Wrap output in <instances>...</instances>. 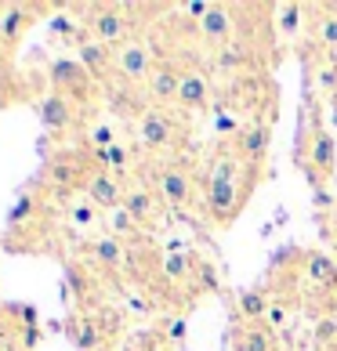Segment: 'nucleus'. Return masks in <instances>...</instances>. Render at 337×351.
I'll return each mask as SVG.
<instances>
[{
  "label": "nucleus",
  "mask_w": 337,
  "mask_h": 351,
  "mask_svg": "<svg viewBox=\"0 0 337 351\" xmlns=\"http://www.w3.org/2000/svg\"><path fill=\"white\" fill-rule=\"evenodd\" d=\"M47 87L55 90V95L69 98L73 106H80V109H87L102 90V84L84 69V62L69 58V55H58V58L47 62Z\"/></svg>",
  "instance_id": "obj_1"
},
{
  "label": "nucleus",
  "mask_w": 337,
  "mask_h": 351,
  "mask_svg": "<svg viewBox=\"0 0 337 351\" xmlns=\"http://www.w3.org/2000/svg\"><path fill=\"white\" fill-rule=\"evenodd\" d=\"M84 11V36L87 40H98V44H124L131 40V25H135V4H84L76 8Z\"/></svg>",
  "instance_id": "obj_2"
},
{
  "label": "nucleus",
  "mask_w": 337,
  "mask_h": 351,
  "mask_svg": "<svg viewBox=\"0 0 337 351\" xmlns=\"http://www.w3.org/2000/svg\"><path fill=\"white\" fill-rule=\"evenodd\" d=\"M312 120H316V131H312V145H308V160H305V178L316 192H323L337 167V145H334L330 127L323 123V106L316 98H312Z\"/></svg>",
  "instance_id": "obj_3"
},
{
  "label": "nucleus",
  "mask_w": 337,
  "mask_h": 351,
  "mask_svg": "<svg viewBox=\"0 0 337 351\" xmlns=\"http://www.w3.org/2000/svg\"><path fill=\"white\" fill-rule=\"evenodd\" d=\"M91 152L87 156H69V152H58V156H51L47 167H44V185L55 192L58 199H69L73 192H84L87 189V181H91Z\"/></svg>",
  "instance_id": "obj_4"
},
{
  "label": "nucleus",
  "mask_w": 337,
  "mask_h": 351,
  "mask_svg": "<svg viewBox=\"0 0 337 351\" xmlns=\"http://www.w3.org/2000/svg\"><path fill=\"white\" fill-rule=\"evenodd\" d=\"M152 66H156V58H152V51L141 44V40H124L113 47V76L127 87H146Z\"/></svg>",
  "instance_id": "obj_5"
},
{
  "label": "nucleus",
  "mask_w": 337,
  "mask_h": 351,
  "mask_svg": "<svg viewBox=\"0 0 337 351\" xmlns=\"http://www.w3.org/2000/svg\"><path fill=\"white\" fill-rule=\"evenodd\" d=\"M301 286L308 297L327 301L330 315H334V297H337V261L327 250H308L305 268H301Z\"/></svg>",
  "instance_id": "obj_6"
},
{
  "label": "nucleus",
  "mask_w": 337,
  "mask_h": 351,
  "mask_svg": "<svg viewBox=\"0 0 337 351\" xmlns=\"http://www.w3.org/2000/svg\"><path fill=\"white\" fill-rule=\"evenodd\" d=\"M156 192L171 210H181V206H189L192 196H196V178L189 174L185 163H163L156 171Z\"/></svg>",
  "instance_id": "obj_7"
},
{
  "label": "nucleus",
  "mask_w": 337,
  "mask_h": 351,
  "mask_svg": "<svg viewBox=\"0 0 337 351\" xmlns=\"http://www.w3.org/2000/svg\"><path fill=\"white\" fill-rule=\"evenodd\" d=\"M44 11H47L44 4H4L0 8V51H15Z\"/></svg>",
  "instance_id": "obj_8"
},
{
  "label": "nucleus",
  "mask_w": 337,
  "mask_h": 351,
  "mask_svg": "<svg viewBox=\"0 0 337 351\" xmlns=\"http://www.w3.org/2000/svg\"><path fill=\"white\" fill-rule=\"evenodd\" d=\"M268 141H272V123L268 120H254L247 127H240L236 134H229L232 152H236L247 167H257V171H262V163L268 156Z\"/></svg>",
  "instance_id": "obj_9"
},
{
  "label": "nucleus",
  "mask_w": 337,
  "mask_h": 351,
  "mask_svg": "<svg viewBox=\"0 0 337 351\" xmlns=\"http://www.w3.org/2000/svg\"><path fill=\"white\" fill-rule=\"evenodd\" d=\"M80 106H73L69 98L55 95V90H47V95L36 101V116H40V127L47 134H69L80 127Z\"/></svg>",
  "instance_id": "obj_10"
},
{
  "label": "nucleus",
  "mask_w": 337,
  "mask_h": 351,
  "mask_svg": "<svg viewBox=\"0 0 337 351\" xmlns=\"http://www.w3.org/2000/svg\"><path fill=\"white\" fill-rule=\"evenodd\" d=\"M174 123H171V116H167L163 109H146L141 112V120H138V145L141 149H149V152H167L174 145Z\"/></svg>",
  "instance_id": "obj_11"
},
{
  "label": "nucleus",
  "mask_w": 337,
  "mask_h": 351,
  "mask_svg": "<svg viewBox=\"0 0 337 351\" xmlns=\"http://www.w3.org/2000/svg\"><path fill=\"white\" fill-rule=\"evenodd\" d=\"M229 348L232 351H276L279 333L268 322H236L229 330Z\"/></svg>",
  "instance_id": "obj_12"
},
{
  "label": "nucleus",
  "mask_w": 337,
  "mask_h": 351,
  "mask_svg": "<svg viewBox=\"0 0 337 351\" xmlns=\"http://www.w3.org/2000/svg\"><path fill=\"white\" fill-rule=\"evenodd\" d=\"M84 196L91 206H98V210H120L124 199H127V189H124V181L109 174V171H95L87 181V189H84Z\"/></svg>",
  "instance_id": "obj_13"
},
{
  "label": "nucleus",
  "mask_w": 337,
  "mask_h": 351,
  "mask_svg": "<svg viewBox=\"0 0 337 351\" xmlns=\"http://www.w3.org/2000/svg\"><path fill=\"white\" fill-rule=\"evenodd\" d=\"M106 90V101H109V109L120 116V120H141V112L146 109H152L149 106V98H146V90H138V87H127V84H120V80H113V84H106L102 87Z\"/></svg>",
  "instance_id": "obj_14"
},
{
  "label": "nucleus",
  "mask_w": 337,
  "mask_h": 351,
  "mask_svg": "<svg viewBox=\"0 0 337 351\" xmlns=\"http://www.w3.org/2000/svg\"><path fill=\"white\" fill-rule=\"evenodd\" d=\"M181 73L185 69H174L171 62H156V66H152V73H149V80H146V98L152 101V106H167V101H178V84H181Z\"/></svg>",
  "instance_id": "obj_15"
},
{
  "label": "nucleus",
  "mask_w": 337,
  "mask_h": 351,
  "mask_svg": "<svg viewBox=\"0 0 337 351\" xmlns=\"http://www.w3.org/2000/svg\"><path fill=\"white\" fill-rule=\"evenodd\" d=\"M163 199L156 189H127V199H124V210L138 221V228H156L160 225V214H163Z\"/></svg>",
  "instance_id": "obj_16"
},
{
  "label": "nucleus",
  "mask_w": 337,
  "mask_h": 351,
  "mask_svg": "<svg viewBox=\"0 0 337 351\" xmlns=\"http://www.w3.org/2000/svg\"><path fill=\"white\" fill-rule=\"evenodd\" d=\"M236 8H229V4H211V11L196 22L200 25V36H203V44H214V47H225L232 44V29H236Z\"/></svg>",
  "instance_id": "obj_17"
},
{
  "label": "nucleus",
  "mask_w": 337,
  "mask_h": 351,
  "mask_svg": "<svg viewBox=\"0 0 337 351\" xmlns=\"http://www.w3.org/2000/svg\"><path fill=\"white\" fill-rule=\"evenodd\" d=\"M76 58L84 62V69L95 76V80L106 87L109 76H113V47L109 44H98V40H80L76 44Z\"/></svg>",
  "instance_id": "obj_18"
},
{
  "label": "nucleus",
  "mask_w": 337,
  "mask_h": 351,
  "mask_svg": "<svg viewBox=\"0 0 337 351\" xmlns=\"http://www.w3.org/2000/svg\"><path fill=\"white\" fill-rule=\"evenodd\" d=\"M312 11H316V19H312L316 47H319L327 58L337 62V0H334V4H316Z\"/></svg>",
  "instance_id": "obj_19"
},
{
  "label": "nucleus",
  "mask_w": 337,
  "mask_h": 351,
  "mask_svg": "<svg viewBox=\"0 0 337 351\" xmlns=\"http://www.w3.org/2000/svg\"><path fill=\"white\" fill-rule=\"evenodd\" d=\"M178 106H181V109H192V112H200V109L211 106V84H207L203 73H196V69H185V73H181Z\"/></svg>",
  "instance_id": "obj_20"
},
{
  "label": "nucleus",
  "mask_w": 337,
  "mask_h": 351,
  "mask_svg": "<svg viewBox=\"0 0 337 351\" xmlns=\"http://www.w3.org/2000/svg\"><path fill=\"white\" fill-rule=\"evenodd\" d=\"M66 333L73 337V344L76 351H98L102 348V315H80V319H73L66 322Z\"/></svg>",
  "instance_id": "obj_21"
},
{
  "label": "nucleus",
  "mask_w": 337,
  "mask_h": 351,
  "mask_svg": "<svg viewBox=\"0 0 337 351\" xmlns=\"http://www.w3.org/2000/svg\"><path fill=\"white\" fill-rule=\"evenodd\" d=\"M272 311V301L262 286H251V290H240L236 293V315L243 322H265Z\"/></svg>",
  "instance_id": "obj_22"
},
{
  "label": "nucleus",
  "mask_w": 337,
  "mask_h": 351,
  "mask_svg": "<svg viewBox=\"0 0 337 351\" xmlns=\"http://www.w3.org/2000/svg\"><path fill=\"white\" fill-rule=\"evenodd\" d=\"M91 261H95L98 268L116 271V268H124V261H127V246L116 236H102V239L91 243Z\"/></svg>",
  "instance_id": "obj_23"
},
{
  "label": "nucleus",
  "mask_w": 337,
  "mask_h": 351,
  "mask_svg": "<svg viewBox=\"0 0 337 351\" xmlns=\"http://www.w3.org/2000/svg\"><path fill=\"white\" fill-rule=\"evenodd\" d=\"M308 15V4H294V0H287V4H276V29L283 40H294L297 33H301V19Z\"/></svg>",
  "instance_id": "obj_24"
},
{
  "label": "nucleus",
  "mask_w": 337,
  "mask_h": 351,
  "mask_svg": "<svg viewBox=\"0 0 337 351\" xmlns=\"http://www.w3.org/2000/svg\"><path fill=\"white\" fill-rule=\"evenodd\" d=\"M312 76H316L319 95L330 101V98L337 95V62H334V58H323L319 66H316V73H312Z\"/></svg>",
  "instance_id": "obj_25"
},
{
  "label": "nucleus",
  "mask_w": 337,
  "mask_h": 351,
  "mask_svg": "<svg viewBox=\"0 0 337 351\" xmlns=\"http://www.w3.org/2000/svg\"><path fill=\"white\" fill-rule=\"evenodd\" d=\"M316 348H327V351H337V315H323L316 322Z\"/></svg>",
  "instance_id": "obj_26"
},
{
  "label": "nucleus",
  "mask_w": 337,
  "mask_h": 351,
  "mask_svg": "<svg viewBox=\"0 0 337 351\" xmlns=\"http://www.w3.org/2000/svg\"><path fill=\"white\" fill-rule=\"evenodd\" d=\"M138 232H141V228H138V221H135V217L120 206V210L113 214V232H109V236H116V239L124 243V236H138Z\"/></svg>",
  "instance_id": "obj_27"
},
{
  "label": "nucleus",
  "mask_w": 337,
  "mask_h": 351,
  "mask_svg": "<svg viewBox=\"0 0 337 351\" xmlns=\"http://www.w3.org/2000/svg\"><path fill=\"white\" fill-rule=\"evenodd\" d=\"M69 217H73V225H80V228H87V225H95V221H98V206H91V203H80V206H69Z\"/></svg>",
  "instance_id": "obj_28"
},
{
  "label": "nucleus",
  "mask_w": 337,
  "mask_h": 351,
  "mask_svg": "<svg viewBox=\"0 0 337 351\" xmlns=\"http://www.w3.org/2000/svg\"><path fill=\"white\" fill-rule=\"evenodd\" d=\"M171 341H174V344H181V341H185V319H178L174 326H171Z\"/></svg>",
  "instance_id": "obj_29"
},
{
  "label": "nucleus",
  "mask_w": 337,
  "mask_h": 351,
  "mask_svg": "<svg viewBox=\"0 0 337 351\" xmlns=\"http://www.w3.org/2000/svg\"><path fill=\"white\" fill-rule=\"evenodd\" d=\"M40 341V326H25V348H36Z\"/></svg>",
  "instance_id": "obj_30"
},
{
  "label": "nucleus",
  "mask_w": 337,
  "mask_h": 351,
  "mask_svg": "<svg viewBox=\"0 0 337 351\" xmlns=\"http://www.w3.org/2000/svg\"><path fill=\"white\" fill-rule=\"evenodd\" d=\"M330 127H334V134H337V95L330 98Z\"/></svg>",
  "instance_id": "obj_31"
},
{
  "label": "nucleus",
  "mask_w": 337,
  "mask_h": 351,
  "mask_svg": "<svg viewBox=\"0 0 337 351\" xmlns=\"http://www.w3.org/2000/svg\"><path fill=\"white\" fill-rule=\"evenodd\" d=\"M316 351H327V348H316Z\"/></svg>",
  "instance_id": "obj_32"
}]
</instances>
